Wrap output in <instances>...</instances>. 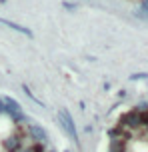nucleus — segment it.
Segmentation results:
<instances>
[{"instance_id":"4468645a","label":"nucleus","mask_w":148,"mask_h":152,"mask_svg":"<svg viewBox=\"0 0 148 152\" xmlns=\"http://www.w3.org/2000/svg\"><path fill=\"white\" fill-rule=\"evenodd\" d=\"M64 152H68V150H64Z\"/></svg>"},{"instance_id":"7ed1b4c3","label":"nucleus","mask_w":148,"mask_h":152,"mask_svg":"<svg viewBox=\"0 0 148 152\" xmlns=\"http://www.w3.org/2000/svg\"><path fill=\"white\" fill-rule=\"evenodd\" d=\"M28 132L32 134V138L38 142V144H46L48 142V132L40 124H36V122H32V124H28Z\"/></svg>"},{"instance_id":"f257e3e1","label":"nucleus","mask_w":148,"mask_h":152,"mask_svg":"<svg viewBox=\"0 0 148 152\" xmlns=\"http://www.w3.org/2000/svg\"><path fill=\"white\" fill-rule=\"evenodd\" d=\"M58 120H60V124H62V130L66 132V136L78 146V144H80V140H78V130H76V124H74L72 114L68 112L66 108H62V110H58Z\"/></svg>"},{"instance_id":"6e6552de","label":"nucleus","mask_w":148,"mask_h":152,"mask_svg":"<svg viewBox=\"0 0 148 152\" xmlns=\"http://www.w3.org/2000/svg\"><path fill=\"white\" fill-rule=\"evenodd\" d=\"M20 88H22V92H24V94H26V96H28V98H30V100H34V102H36L38 106H44V102H42V100H38V98H36V94H34V92H32L30 88L26 86V84H22Z\"/></svg>"},{"instance_id":"1a4fd4ad","label":"nucleus","mask_w":148,"mask_h":152,"mask_svg":"<svg viewBox=\"0 0 148 152\" xmlns=\"http://www.w3.org/2000/svg\"><path fill=\"white\" fill-rule=\"evenodd\" d=\"M142 78H148V72H138V74L130 76V80H142Z\"/></svg>"},{"instance_id":"20e7f679","label":"nucleus","mask_w":148,"mask_h":152,"mask_svg":"<svg viewBox=\"0 0 148 152\" xmlns=\"http://www.w3.org/2000/svg\"><path fill=\"white\" fill-rule=\"evenodd\" d=\"M0 24H2V26H8L10 30H14V32H20V34H24L26 38L34 36V32H32L30 28H26V26H22V24H18V22H12V20H8V18H2V16H0Z\"/></svg>"},{"instance_id":"f8f14e48","label":"nucleus","mask_w":148,"mask_h":152,"mask_svg":"<svg viewBox=\"0 0 148 152\" xmlns=\"http://www.w3.org/2000/svg\"><path fill=\"white\" fill-rule=\"evenodd\" d=\"M0 4H6V0H0Z\"/></svg>"},{"instance_id":"ddd939ff","label":"nucleus","mask_w":148,"mask_h":152,"mask_svg":"<svg viewBox=\"0 0 148 152\" xmlns=\"http://www.w3.org/2000/svg\"><path fill=\"white\" fill-rule=\"evenodd\" d=\"M50 152H56V150H50Z\"/></svg>"},{"instance_id":"9d476101","label":"nucleus","mask_w":148,"mask_h":152,"mask_svg":"<svg viewBox=\"0 0 148 152\" xmlns=\"http://www.w3.org/2000/svg\"><path fill=\"white\" fill-rule=\"evenodd\" d=\"M140 10L144 12V14H148V0H142L140 2Z\"/></svg>"},{"instance_id":"39448f33","label":"nucleus","mask_w":148,"mask_h":152,"mask_svg":"<svg viewBox=\"0 0 148 152\" xmlns=\"http://www.w3.org/2000/svg\"><path fill=\"white\" fill-rule=\"evenodd\" d=\"M0 112L2 114H6L10 120H14V122H28V118H26V114L24 112H14L12 108H8L4 102H2V98H0Z\"/></svg>"},{"instance_id":"0eeeda50","label":"nucleus","mask_w":148,"mask_h":152,"mask_svg":"<svg viewBox=\"0 0 148 152\" xmlns=\"http://www.w3.org/2000/svg\"><path fill=\"white\" fill-rule=\"evenodd\" d=\"M0 98H2V102H4L8 108H12L14 112H22V106H20L14 98H10V96H0Z\"/></svg>"},{"instance_id":"9b49d317","label":"nucleus","mask_w":148,"mask_h":152,"mask_svg":"<svg viewBox=\"0 0 148 152\" xmlns=\"http://www.w3.org/2000/svg\"><path fill=\"white\" fill-rule=\"evenodd\" d=\"M62 6H64V8H68V10H74V8H76V4H72V2H66V0H64Z\"/></svg>"},{"instance_id":"f03ea898","label":"nucleus","mask_w":148,"mask_h":152,"mask_svg":"<svg viewBox=\"0 0 148 152\" xmlns=\"http://www.w3.org/2000/svg\"><path fill=\"white\" fill-rule=\"evenodd\" d=\"M120 126L122 128H128V130H134V128H140V118H138V110L134 108L130 112H126L122 118H120Z\"/></svg>"},{"instance_id":"423d86ee","label":"nucleus","mask_w":148,"mask_h":152,"mask_svg":"<svg viewBox=\"0 0 148 152\" xmlns=\"http://www.w3.org/2000/svg\"><path fill=\"white\" fill-rule=\"evenodd\" d=\"M4 148H6V152H18L22 150V138L20 136H10L4 140Z\"/></svg>"}]
</instances>
